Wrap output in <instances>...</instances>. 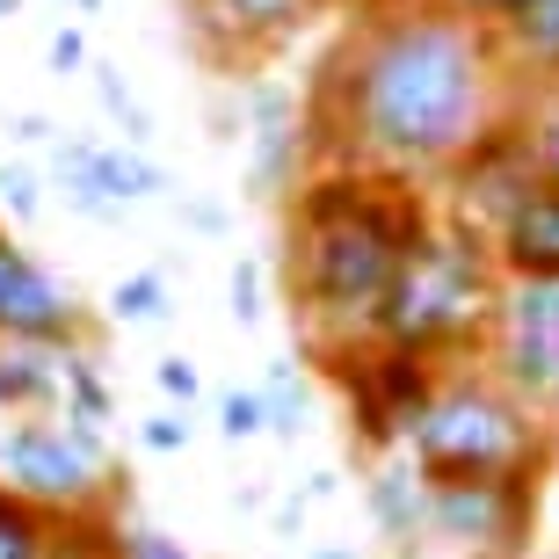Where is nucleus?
Masks as SVG:
<instances>
[{"label":"nucleus","mask_w":559,"mask_h":559,"mask_svg":"<svg viewBox=\"0 0 559 559\" xmlns=\"http://www.w3.org/2000/svg\"><path fill=\"white\" fill-rule=\"evenodd\" d=\"M109 559H197V552L139 516H109Z\"/></svg>","instance_id":"nucleus-22"},{"label":"nucleus","mask_w":559,"mask_h":559,"mask_svg":"<svg viewBox=\"0 0 559 559\" xmlns=\"http://www.w3.org/2000/svg\"><path fill=\"white\" fill-rule=\"evenodd\" d=\"M0 211H8L15 226H29V218L44 211V182H37V167L0 160Z\"/></svg>","instance_id":"nucleus-25"},{"label":"nucleus","mask_w":559,"mask_h":559,"mask_svg":"<svg viewBox=\"0 0 559 559\" xmlns=\"http://www.w3.org/2000/svg\"><path fill=\"white\" fill-rule=\"evenodd\" d=\"M87 73H95V95H103V109L117 117L124 145H145V139H153V117L139 109V95L124 87V73H117V66H87Z\"/></svg>","instance_id":"nucleus-23"},{"label":"nucleus","mask_w":559,"mask_h":559,"mask_svg":"<svg viewBox=\"0 0 559 559\" xmlns=\"http://www.w3.org/2000/svg\"><path fill=\"white\" fill-rule=\"evenodd\" d=\"M51 73H87V37L81 29H59V37H51Z\"/></svg>","instance_id":"nucleus-30"},{"label":"nucleus","mask_w":559,"mask_h":559,"mask_svg":"<svg viewBox=\"0 0 559 559\" xmlns=\"http://www.w3.org/2000/svg\"><path fill=\"white\" fill-rule=\"evenodd\" d=\"M436 218L443 211L415 182H378L364 167H312L290 189L284 270L298 328H306V356L342 371L349 356L378 349V312Z\"/></svg>","instance_id":"nucleus-2"},{"label":"nucleus","mask_w":559,"mask_h":559,"mask_svg":"<svg viewBox=\"0 0 559 559\" xmlns=\"http://www.w3.org/2000/svg\"><path fill=\"white\" fill-rule=\"evenodd\" d=\"M334 487H342V473H312V479H306V501H328Z\"/></svg>","instance_id":"nucleus-34"},{"label":"nucleus","mask_w":559,"mask_h":559,"mask_svg":"<svg viewBox=\"0 0 559 559\" xmlns=\"http://www.w3.org/2000/svg\"><path fill=\"white\" fill-rule=\"evenodd\" d=\"M233 320H240V328H254V320H262V262H254V254H240V262H233Z\"/></svg>","instance_id":"nucleus-27"},{"label":"nucleus","mask_w":559,"mask_h":559,"mask_svg":"<svg viewBox=\"0 0 559 559\" xmlns=\"http://www.w3.org/2000/svg\"><path fill=\"white\" fill-rule=\"evenodd\" d=\"M523 109V139H531V160H538V182L559 189V87H545V95H531Z\"/></svg>","instance_id":"nucleus-20"},{"label":"nucleus","mask_w":559,"mask_h":559,"mask_svg":"<svg viewBox=\"0 0 559 559\" xmlns=\"http://www.w3.org/2000/svg\"><path fill=\"white\" fill-rule=\"evenodd\" d=\"M262 407H270V436H276V443H298L312 393H306V371H298L290 356H284V364H270V378H262Z\"/></svg>","instance_id":"nucleus-19"},{"label":"nucleus","mask_w":559,"mask_h":559,"mask_svg":"<svg viewBox=\"0 0 559 559\" xmlns=\"http://www.w3.org/2000/svg\"><path fill=\"white\" fill-rule=\"evenodd\" d=\"M552 436H559V429H552Z\"/></svg>","instance_id":"nucleus-39"},{"label":"nucleus","mask_w":559,"mask_h":559,"mask_svg":"<svg viewBox=\"0 0 559 559\" xmlns=\"http://www.w3.org/2000/svg\"><path fill=\"white\" fill-rule=\"evenodd\" d=\"M400 451L415 457V473L429 487H473V479L538 487V473L559 451V436L487 364H465V371H443L436 400L421 407V421L407 429Z\"/></svg>","instance_id":"nucleus-4"},{"label":"nucleus","mask_w":559,"mask_h":559,"mask_svg":"<svg viewBox=\"0 0 559 559\" xmlns=\"http://www.w3.org/2000/svg\"><path fill=\"white\" fill-rule=\"evenodd\" d=\"M516 109L487 29L443 0L364 8L306 87L312 167H364L378 182H443Z\"/></svg>","instance_id":"nucleus-1"},{"label":"nucleus","mask_w":559,"mask_h":559,"mask_svg":"<svg viewBox=\"0 0 559 559\" xmlns=\"http://www.w3.org/2000/svg\"><path fill=\"white\" fill-rule=\"evenodd\" d=\"M342 393H349V429L364 436V451L393 457L407 443V429L421 421V407L436 400L443 371L421 364V356H393V349H364L342 364Z\"/></svg>","instance_id":"nucleus-8"},{"label":"nucleus","mask_w":559,"mask_h":559,"mask_svg":"<svg viewBox=\"0 0 559 559\" xmlns=\"http://www.w3.org/2000/svg\"><path fill=\"white\" fill-rule=\"evenodd\" d=\"M182 218H189L197 233H226V211H218V204H189Z\"/></svg>","instance_id":"nucleus-32"},{"label":"nucleus","mask_w":559,"mask_h":559,"mask_svg":"<svg viewBox=\"0 0 559 559\" xmlns=\"http://www.w3.org/2000/svg\"><path fill=\"white\" fill-rule=\"evenodd\" d=\"M218 436H226V443H254V436H270L262 385H233V393H218Z\"/></svg>","instance_id":"nucleus-24"},{"label":"nucleus","mask_w":559,"mask_h":559,"mask_svg":"<svg viewBox=\"0 0 559 559\" xmlns=\"http://www.w3.org/2000/svg\"><path fill=\"white\" fill-rule=\"evenodd\" d=\"M298 523H306V495H290L284 509H276V531H284V538H290V531H298Z\"/></svg>","instance_id":"nucleus-33"},{"label":"nucleus","mask_w":559,"mask_h":559,"mask_svg":"<svg viewBox=\"0 0 559 559\" xmlns=\"http://www.w3.org/2000/svg\"><path fill=\"white\" fill-rule=\"evenodd\" d=\"M189 436H197V429H189V415H153V421H139V443H145V451H189Z\"/></svg>","instance_id":"nucleus-29"},{"label":"nucleus","mask_w":559,"mask_h":559,"mask_svg":"<svg viewBox=\"0 0 559 559\" xmlns=\"http://www.w3.org/2000/svg\"><path fill=\"white\" fill-rule=\"evenodd\" d=\"M8 131H15L22 145H44V139H51V131H59V124H51V117H37V109H22V117H15V124H8Z\"/></svg>","instance_id":"nucleus-31"},{"label":"nucleus","mask_w":559,"mask_h":559,"mask_svg":"<svg viewBox=\"0 0 559 559\" xmlns=\"http://www.w3.org/2000/svg\"><path fill=\"white\" fill-rule=\"evenodd\" d=\"M487 44H495L501 73L516 87V103L559 87V0H516V15L487 29Z\"/></svg>","instance_id":"nucleus-13"},{"label":"nucleus","mask_w":559,"mask_h":559,"mask_svg":"<svg viewBox=\"0 0 559 559\" xmlns=\"http://www.w3.org/2000/svg\"><path fill=\"white\" fill-rule=\"evenodd\" d=\"M0 15H15V0H0Z\"/></svg>","instance_id":"nucleus-38"},{"label":"nucleus","mask_w":559,"mask_h":559,"mask_svg":"<svg viewBox=\"0 0 559 559\" xmlns=\"http://www.w3.org/2000/svg\"><path fill=\"white\" fill-rule=\"evenodd\" d=\"M531 189H545V182H538V160H531V139H523V109H509V117L443 175V197H451L443 218H457V226H473V233L495 240V226L531 197Z\"/></svg>","instance_id":"nucleus-10"},{"label":"nucleus","mask_w":559,"mask_h":559,"mask_svg":"<svg viewBox=\"0 0 559 559\" xmlns=\"http://www.w3.org/2000/svg\"><path fill=\"white\" fill-rule=\"evenodd\" d=\"M328 0H182V29L211 66H254L284 51Z\"/></svg>","instance_id":"nucleus-11"},{"label":"nucleus","mask_w":559,"mask_h":559,"mask_svg":"<svg viewBox=\"0 0 559 559\" xmlns=\"http://www.w3.org/2000/svg\"><path fill=\"white\" fill-rule=\"evenodd\" d=\"M153 385H160L167 400H182V407L204 393V378H197V364H189V356H160V364H153Z\"/></svg>","instance_id":"nucleus-28"},{"label":"nucleus","mask_w":559,"mask_h":559,"mask_svg":"<svg viewBox=\"0 0 559 559\" xmlns=\"http://www.w3.org/2000/svg\"><path fill=\"white\" fill-rule=\"evenodd\" d=\"M0 479L44 516H117V465L109 436L81 415H37L0 429Z\"/></svg>","instance_id":"nucleus-5"},{"label":"nucleus","mask_w":559,"mask_h":559,"mask_svg":"<svg viewBox=\"0 0 559 559\" xmlns=\"http://www.w3.org/2000/svg\"><path fill=\"white\" fill-rule=\"evenodd\" d=\"M51 559H109V516L59 523V552H51Z\"/></svg>","instance_id":"nucleus-26"},{"label":"nucleus","mask_w":559,"mask_h":559,"mask_svg":"<svg viewBox=\"0 0 559 559\" xmlns=\"http://www.w3.org/2000/svg\"><path fill=\"white\" fill-rule=\"evenodd\" d=\"M66 400V349H37V342H0V415L37 421Z\"/></svg>","instance_id":"nucleus-15"},{"label":"nucleus","mask_w":559,"mask_h":559,"mask_svg":"<svg viewBox=\"0 0 559 559\" xmlns=\"http://www.w3.org/2000/svg\"><path fill=\"white\" fill-rule=\"evenodd\" d=\"M167 312H175L167 306V270H131L109 284V320L117 328H160Z\"/></svg>","instance_id":"nucleus-18"},{"label":"nucleus","mask_w":559,"mask_h":559,"mask_svg":"<svg viewBox=\"0 0 559 559\" xmlns=\"http://www.w3.org/2000/svg\"><path fill=\"white\" fill-rule=\"evenodd\" d=\"M552 559H559V552H552Z\"/></svg>","instance_id":"nucleus-40"},{"label":"nucleus","mask_w":559,"mask_h":559,"mask_svg":"<svg viewBox=\"0 0 559 559\" xmlns=\"http://www.w3.org/2000/svg\"><path fill=\"white\" fill-rule=\"evenodd\" d=\"M479 364L538 421L559 429V276H501Z\"/></svg>","instance_id":"nucleus-6"},{"label":"nucleus","mask_w":559,"mask_h":559,"mask_svg":"<svg viewBox=\"0 0 559 559\" xmlns=\"http://www.w3.org/2000/svg\"><path fill=\"white\" fill-rule=\"evenodd\" d=\"M306 559H364L356 545H320V552H306Z\"/></svg>","instance_id":"nucleus-35"},{"label":"nucleus","mask_w":559,"mask_h":559,"mask_svg":"<svg viewBox=\"0 0 559 559\" xmlns=\"http://www.w3.org/2000/svg\"><path fill=\"white\" fill-rule=\"evenodd\" d=\"M538 531V487L516 479H473V487H429V538L473 559H531Z\"/></svg>","instance_id":"nucleus-9"},{"label":"nucleus","mask_w":559,"mask_h":559,"mask_svg":"<svg viewBox=\"0 0 559 559\" xmlns=\"http://www.w3.org/2000/svg\"><path fill=\"white\" fill-rule=\"evenodd\" d=\"M364 501H371V516H378L385 538H429V479L415 473L407 451L378 457L371 479H364Z\"/></svg>","instance_id":"nucleus-16"},{"label":"nucleus","mask_w":559,"mask_h":559,"mask_svg":"<svg viewBox=\"0 0 559 559\" xmlns=\"http://www.w3.org/2000/svg\"><path fill=\"white\" fill-rule=\"evenodd\" d=\"M59 552V516H44L37 501H22L0 479V559H51Z\"/></svg>","instance_id":"nucleus-17"},{"label":"nucleus","mask_w":559,"mask_h":559,"mask_svg":"<svg viewBox=\"0 0 559 559\" xmlns=\"http://www.w3.org/2000/svg\"><path fill=\"white\" fill-rule=\"evenodd\" d=\"M240 124H248V189L254 197H290L312 175L306 103L276 81H248L240 87Z\"/></svg>","instance_id":"nucleus-12"},{"label":"nucleus","mask_w":559,"mask_h":559,"mask_svg":"<svg viewBox=\"0 0 559 559\" xmlns=\"http://www.w3.org/2000/svg\"><path fill=\"white\" fill-rule=\"evenodd\" d=\"M59 415H81V421H95V429L117 415V400H109V385H103V371H95L87 349H66V407Z\"/></svg>","instance_id":"nucleus-21"},{"label":"nucleus","mask_w":559,"mask_h":559,"mask_svg":"<svg viewBox=\"0 0 559 559\" xmlns=\"http://www.w3.org/2000/svg\"><path fill=\"white\" fill-rule=\"evenodd\" d=\"M501 276H559V189H531L495 226Z\"/></svg>","instance_id":"nucleus-14"},{"label":"nucleus","mask_w":559,"mask_h":559,"mask_svg":"<svg viewBox=\"0 0 559 559\" xmlns=\"http://www.w3.org/2000/svg\"><path fill=\"white\" fill-rule=\"evenodd\" d=\"M495 298H501V262L495 240L457 218H436L429 240L407 254L393 298L378 312V349L421 356L436 371H465L487 349L495 328Z\"/></svg>","instance_id":"nucleus-3"},{"label":"nucleus","mask_w":559,"mask_h":559,"mask_svg":"<svg viewBox=\"0 0 559 559\" xmlns=\"http://www.w3.org/2000/svg\"><path fill=\"white\" fill-rule=\"evenodd\" d=\"M364 8H407V0H364Z\"/></svg>","instance_id":"nucleus-37"},{"label":"nucleus","mask_w":559,"mask_h":559,"mask_svg":"<svg viewBox=\"0 0 559 559\" xmlns=\"http://www.w3.org/2000/svg\"><path fill=\"white\" fill-rule=\"evenodd\" d=\"M8 262H15V240H8V226H0V270H8Z\"/></svg>","instance_id":"nucleus-36"},{"label":"nucleus","mask_w":559,"mask_h":559,"mask_svg":"<svg viewBox=\"0 0 559 559\" xmlns=\"http://www.w3.org/2000/svg\"><path fill=\"white\" fill-rule=\"evenodd\" d=\"M51 182H59L66 211H81L95 226L124 218L131 204H153L167 197V167L124 139H59L51 145Z\"/></svg>","instance_id":"nucleus-7"}]
</instances>
